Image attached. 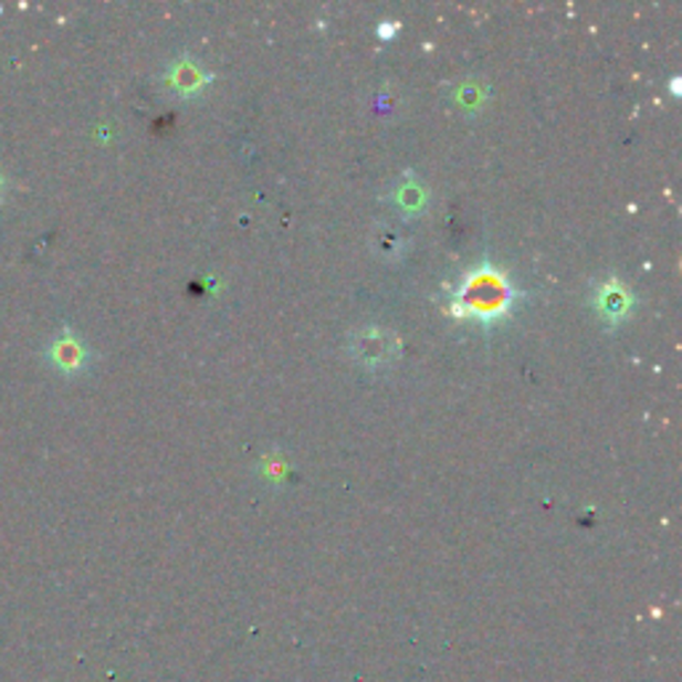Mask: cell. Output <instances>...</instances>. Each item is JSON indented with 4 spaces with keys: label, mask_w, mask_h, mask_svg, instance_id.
Here are the masks:
<instances>
[{
    "label": "cell",
    "mask_w": 682,
    "mask_h": 682,
    "mask_svg": "<svg viewBox=\"0 0 682 682\" xmlns=\"http://www.w3.org/2000/svg\"><path fill=\"white\" fill-rule=\"evenodd\" d=\"M389 203H392L402 217H421L430 206V190L416 174H400L389 187Z\"/></svg>",
    "instance_id": "cell-4"
},
{
    "label": "cell",
    "mask_w": 682,
    "mask_h": 682,
    "mask_svg": "<svg viewBox=\"0 0 682 682\" xmlns=\"http://www.w3.org/2000/svg\"><path fill=\"white\" fill-rule=\"evenodd\" d=\"M0 190H3V177H0Z\"/></svg>",
    "instance_id": "cell-10"
},
{
    "label": "cell",
    "mask_w": 682,
    "mask_h": 682,
    "mask_svg": "<svg viewBox=\"0 0 682 682\" xmlns=\"http://www.w3.org/2000/svg\"><path fill=\"white\" fill-rule=\"evenodd\" d=\"M49 357H51V363L60 368V371L77 374L83 366H86L88 353H86V347H83V342L77 339V336L70 334V330H64L60 339L51 342Z\"/></svg>",
    "instance_id": "cell-6"
},
{
    "label": "cell",
    "mask_w": 682,
    "mask_h": 682,
    "mask_svg": "<svg viewBox=\"0 0 682 682\" xmlns=\"http://www.w3.org/2000/svg\"><path fill=\"white\" fill-rule=\"evenodd\" d=\"M371 251L381 262H400L408 253V240L392 224H376L371 232Z\"/></svg>",
    "instance_id": "cell-7"
},
{
    "label": "cell",
    "mask_w": 682,
    "mask_h": 682,
    "mask_svg": "<svg viewBox=\"0 0 682 682\" xmlns=\"http://www.w3.org/2000/svg\"><path fill=\"white\" fill-rule=\"evenodd\" d=\"M349 353H353V357L363 368L379 371V368L392 366V363L398 360L400 342L392 330L381 326H363L349 336Z\"/></svg>",
    "instance_id": "cell-2"
},
{
    "label": "cell",
    "mask_w": 682,
    "mask_h": 682,
    "mask_svg": "<svg viewBox=\"0 0 682 682\" xmlns=\"http://www.w3.org/2000/svg\"><path fill=\"white\" fill-rule=\"evenodd\" d=\"M510 302H512L510 283L493 270H483L478 272V275H472L459 294V304H464L466 315H480V317L502 315V312L510 307Z\"/></svg>",
    "instance_id": "cell-1"
},
{
    "label": "cell",
    "mask_w": 682,
    "mask_h": 682,
    "mask_svg": "<svg viewBox=\"0 0 682 682\" xmlns=\"http://www.w3.org/2000/svg\"><path fill=\"white\" fill-rule=\"evenodd\" d=\"M485 102H489V86H485L483 81L470 77V81L453 83L451 104H453V109H459V113L475 115L485 107Z\"/></svg>",
    "instance_id": "cell-8"
},
{
    "label": "cell",
    "mask_w": 682,
    "mask_h": 682,
    "mask_svg": "<svg viewBox=\"0 0 682 682\" xmlns=\"http://www.w3.org/2000/svg\"><path fill=\"white\" fill-rule=\"evenodd\" d=\"M592 304L597 315L608 323V326H619L629 317V312L634 307L632 291L627 288V283L619 277H602L600 283H595V296Z\"/></svg>",
    "instance_id": "cell-3"
},
{
    "label": "cell",
    "mask_w": 682,
    "mask_h": 682,
    "mask_svg": "<svg viewBox=\"0 0 682 682\" xmlns=\"http://www.w3.org/2000/svg\"><path fill=\"white\" fill-rule=\"evenodd\" d=\"M206 83H208L206 67L200 62L190 60V56H185V60H177L171 64V67H168L166 86L171 88V94L195 96L206 88Z\"/></svg>",
    "instance_id": "cell-5"
},
{
    "label": "cell",
    "mask_w": 682,
    "mask_h": 682,
    "mask_svg": "<svg viewBox=\"0 0 682 682\" xmlns=\"http://www.w3.org/2000/svg\"><path fill=\"white\" fill-rule=\"evenodd\" d=\"M395 30H398V24H392V28H389V24H381V28H379V35L387 41V38H392V32H395Z\"/></svg>",
    "instance_id": "cell-9"
}]
</instances>
